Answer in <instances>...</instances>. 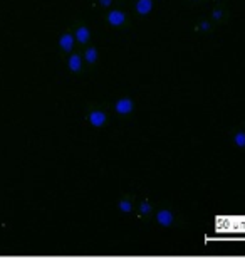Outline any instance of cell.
Here are the masks:
<instances>
[{
	"label": "cell",
	"mask_w": 245,
	"mask_h": 259,
	"mask_svg": "<svg viewBox=\"0 0 245 259\" xmlns=\"http://www.w3.org/2000/svg\"><path fill=\"white\" fill-rule=\"evenodd\" d=\"M118 205H119V210H123V212H131L133 210V202L128 200V199L119 200Z\"/></svg>",
	"instance_id": "obj_10"
},
{
	"label": "cell",
	"mask_w": 245,
	"mask_h": 259,
	"mask_svg": "<svg viewBox=\"0 0 245 259\" xmlns=\"http://www.w3.org/2000/svg\"><path fill=\"white\" fill-rule=\"evenodd\" d=\"M151 9H153V0H138V2H136L138 14L146 15V14L151 12Z\"/></svg>",
	"instance_id": "obj_5"
},
{
	"label": "cell",
	"mask_w": 245,
	"mask_h": 259,
	"mask_svg": "<svg viewBox=\"0 0 245 259\" xmlns=\"http://www.w3.org/2000/svg\"><path fill=\"white\" fill-rule=\"evenodd\" d=\"M89 121H91V125L92 126H103L104 123H106V113L104 111H92L91 115H89Z\"/></svg>",
	"instance_id": "obj_3"
},
{
	"label": "cell",
	"mask_w": 245,
	"mask_h": 259,
	"mask_svg": "<svg viewBox=\"0 0 245 259\" xmlns=\"http://www.w3.org/2000/svg\"><path fill=\"white\" fill-rule=\"evenodd\" d=\"M76 37H77V40H79L81 44H86L87 40H89V37H91L89 29H87V27H79V29L76 30Z\"/></svg>",
	"instance_id": "obj_7"
},
{
	"label": "cell",
	"mask_w": 245,
	"mask_h": 259,
	"mask_svg": "<svg viewBox=\"0 0 245 259\" xmlns=\"http://www.w3.org/2000/svg\"><path fill=\"white\" fill-rule=\"evenodd\" d=\"M99 4H101L103 7H108V5L113 4V0H99Z\"/></svg>",
	"instance_id": "obj_12"
},
{
	"label": "cell",
	"mask_w": 245,
	"mask_h": 259,
	"mask_svg": "<svg viewBox=\"0 0 245 259\" xmlns=\"http://www.w3.org/2000/svg\"><path fill=\"white\" fill-rule=\"evenodd\" d=\"M156 219L161 226H170L171 222H173V214H171L170 210H160L158 215H156Z\"/></svg>",
	"instance_id": "obj_6"
},
{
	"label": "cell",
	"mask_w": 245,
	"mask_h": 259,
	"mask_svg": "<svg viewBox=\"0 0 245 259\" xmlns=\"http://www.w3.org/2000/svg\"><path fill=\"white\" fill-rule=\"evenodd\" d=\"M84 58L87 63H96L97 61V49L96 48H87L84 53Z\"/></svg>",
	"instance_id": "obj_9"
},
{
	"label": "cell",
	"mask_w": 245,
	"mask_h": 259,
	"mask_svg": "<svg viewBox=\"0 0 245 259\" xmlns=\"http://www.w3.org/2000/svg\"><path fill=\"white\" fill-rule=\"evenodd\" d=\"M124 20H126V15L121 10H111V12L108 14V22L111 25H121Z\"/></svg>",
	"instance_id": "obj_2"
},
{
	"label": "cell",
	"mask_w": 245,
	"mask_h": 259,
	"mask_svg": "<svg viewBox=\"0 0 245 259\" xmlns=\"http://www.w3.org/2000/svg\"><path fill=\"white\" fill-rule=\"evenodd\" d=\"M67 66H69V69L71 71H74V72H77L81 69V66H82V61H81V58L77 54H72L71 58H69V61H67Z\"/></svg>",
	"instance_id": "obj_8"
},
{
	"label": "cell",
	"mask_w": 245,
	"mask_h": 259,
	"mask_svg": "<svg viewBox=\"0 0 245 259\" xmlns=\"http://www.w3.org/2000/svg\"><path fill=\"white\" fill-rule=\"evenodd\" d=\"M133 100L131 98H121L119 101H116V111L119 115H128L133 111Z\"/></svg>",
	"instance_id": "obj_1"
},
{
	"label": "cell",
	"mask_w": 245,
	"mask_h": 259,
	"mask_svg": "<svg viewBox=\"0 0 245 259\" xmlns=\"http://www.w3.org/2000/svg\"><path fill=\"white\" fill-rule=\"evenodd\" d=\"M139 209H141V212H146V214H148V212H151V205L148 204V202H143Z\"/></svg>",
	"instance_id": "obj_11"
},
{
	"label": "cell",
	"mask_w": 245,
	"mask_h": 259,
	"mask_svg": "<svg viewBox=\"0 0 245 259\" xmlns=\"http://www.w3.org/2000/svg\"><path fill=\"white\" fill-rule=\"evenodd\" d=\"M59 46H61L62 51L69 53V51L72 49V46H74V37H72V34H69V32L62 34L61 39H59Z\"/></svg>",
	"instance_id": "obj_4"
}]
</instances>
